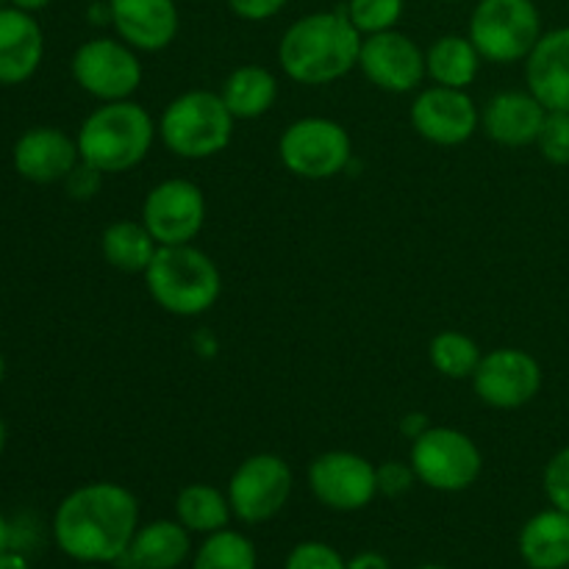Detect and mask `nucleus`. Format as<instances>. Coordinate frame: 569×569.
<instances>
[{"instance_id":"nucleus-1","label":"nucleus","mask_w":569,"mask_h":569,"mask_svg":"<svg viewBox=\"0 0 569 569\" xmlns=\"http://www.w3.org/2000/svg\"><path fill=\"white\" fill-rule=\"evenodd\" d=\"M139 531V503L131 489L94 481L59 503L53 537L61 553L83 565H111L126 556Z\"/></svg>"},{"instance_id":"nucleus-2","label":"nucleus","mask_w":569,"mask_h":569,"mask_svg":"<svg viewBox=\"0 0 569 569\" xmlns=\"http://www.w3.org/2000/svg\"><path fill=\"white\" fill-rule=\"evenodd\" d=\"M361 33L342 11H317L287 28L278 61L292 81L320 87L339 81L359 64Z\"/></svg>"},{"instance_id":"nucleus-3","label":"nucleus","mask_w":569,"mask_h":569,"mask_svg":"<svg viewBox=\"0 0 569 569\" xmlns=\"http://www.w3.org/2000/svg\"><path fill=\"white\" fill-rule=\"evenodd\" d=\"M156 139L153 117L133 100L103 103L83 120L78 131V153L89 167L106 172H126L150 153Z\"/></svg>"},{"instance_id":"nucleus-4","label":"nucleus","mask_w":569,"mask_h":569,"mask_svg":"<svg viewBox=\"0 0 569 569\" xmlns=\"http://www.w3.org/2000/svg\"><path fill=\"white\" fill-rule=\"evenodd\" d=\"M144 283L156 303L176 317L206 315L220 300L222 276L214 261L194 244L156 250L144 270Z\"/></svg>"},{"instance_id":"nucleus-5","label":"nucleus","mask_w":569,"mask_h":569,"mask_svg":"<svg viewBox=\"0 0 569 569\" xmlns=\"http://www.w3.org/2000/svg\"><path fill=\"white\" fill-rule=\"evenodd\" d=\"M237 117L220 92L192 89L170 100L159 120V137L181 159H211L231 144Z\"/></svg>"},{"instance_id":"nucleus-6","label":"nucleus","mask_w":569,"mask_h":569,"mask_svg":"<svg viewBox=\"0 0 569 569\" xmlns=\"http://www.w3.org/2000/svg\"><path fill=\"white\" fill-rule=\"evenodd\" d=\"M542 37V17L531 0H481L472 11L470 39L481 59L511 64L528 59Z\"/></svg>"},{"instance_id":"nucleus-7","label":"nucleus","mask_w":569,"mask_h":569,"mask_svg":"<svg viewBox=\"0 0 569 569\" xmlns=\"http://www.w3.org/2000/svg\"><path fill=\"white\" fill-rule=\"evenodd\" d=\"M411 467L417 481L437 492L470 489L481 476V450L456 428H428L411 442Z\"/></svg>"},{"instance_id":"nucleus-8","label":"nucleus","mask_w":569,"mask_h":569,"mask_svg":"<svg viewBox=\"0 0 569 569\" xmlns=\"http://www.w3.org/2000/svg\"><path fill=\"white\" fill-rule=\"evenodd\" d=\"M350 137L328 117H303L283 131L278 156L292 176L326 181L339 176L350 161Z\"/></svg>"},{"instance_id":"nucleus-9","label":"nucleus","mask_w":569,"mask_h":569,"mask_svg":"<svg viewBox=\"0 0 569 569\" xmlns=\"http://www.w3.org/2000/svg\"><path fill=\"white\" fill-rule=\"evenodd\" d=\"M289 495H292V470L276 453L250 456L228 481V503L233 517L248 526H259L281 515Z\"/></svg>"},{"instance_id":"nucleus-10","label":"nucleus","mask_w":569,"mask_h":569,"mask_svg":"<svg viewBox=\"0 0 569 569\" xmlns=\"http://www.w3.org/2000/svg\"><path fill=\"white\" fill-rule=\"evenodd\" d=\"M72 78L87 94L114 103L131 100L142 83V64L122 39H89L72 56Z\"/></svg>"},{"instance_id":"nucleus-11","label":"nucleus","mask_w":569,"mask_h":569,"mask_svg":"<svg viewBox=\"0 0 569 569\" xmlns=\"http://www.w3.org/2000/svg\"><path fill=\"white\" fill-rule=\"evenodd\" d=\"M142 222L159 248L170 244H192V239L203 231L206 198L198 183L170 178L148 192L142 203Z\"/></svg>"},{"instance_id":"nucleus-12","label":"nucleus","mask_w":569,"mask_h":569,"mask_svg":"<svg viewBox=\"0 0 569 569\" xmlns=\"http://www.w3.org/2000/svg\"><path fill=\"white\" fill-rule=\"evenodd\" d=\"M309 487L333 511H359L378 495L376 467L350 450H328L309 467Z\"/></svg>"},{"instance_id":"nucleus-13","label":"nucleus","mask_w":569,"mask_h":569,"mask_svg":"<svg viewBox=\"0 0 569 569\" xmlns=\"http://www.w3.org/2000/svg\"><path fill=\"white\" fill-rule=\"evenodd\" d=\"M472 389L492 409H522L542 389V367L526 350L498 348L481 359Z\"/></svg>"},{"instance_id":"nucleus-14","label":"nucleus","mask_w":569,"mask_h":569,"mask_svg":"<svg viewBox=\"0 0 569 569\" xmlns=\"http://www.w3.org/2000/svg\"><path fill=\"white\" fill-rule=\"evenodd\" d=\"M359 67L378 89L403 94L420 87L426 78V53L415 39L392 28L361 39Z\"/></svg>"},{"instance_id":"nucleus-15","label":"nucleus","mask_w":569,"mask_h":569,"mask_svg":"<svg viewBox=\"0 0 569 569\" xmlns=\"http://www.w3.org/2000/svg\"><path fill=\"white\" fill-rule=\"evenodd\" d=\"M411 126L422 139L442 148L465 144L481 126L478 106L465 89L431 87L422 89L411 103Z\"/></svg>"},{"instance_id":"nucleus-16","label":"nucleus","mask_w":569,"mask_h":569,"mask_svg":"<svg viewBox=\"0 0 569 569\" xmlns=\"http://www.w3.org/2000/svg\"><path fill=\"white\" fill-rule=\"evenodd\" d=\"M109 20L133 50L159 53L178 33L176 0H109Z\"/></svg>"},{"instance_id":"nucleus-17","label":"nucleus","mask_w":569,"mask_h":569,"mask_svg":"<svg viewBox=\"0 0 569 569\" xmlns=\"http://www.w3.org/2000/svg\"><path fill=\"white\" fill-rule=\"evenodd\" d=\"M81 164L76 139L67 137L59 128H31L14 144V167L26 181L56 183L67 181L76 167Z\"/></svg>"},{"instance_id":"nucleus-18","label":"nucleus","mask_w":569,"mask_h":569,"mask_svg":"<svg viewBox=\"0 0 569 569\" xmlns=\"http://www.w3.org/2000/svg\"><path fill=\"white\" fill-rule=\"evenodd\" d=\"M528 92L548 111H569V28L539 37L526 59Z\"/></svg>"},{"instance_id":"nucleus-19","label":"nucleus","mask_w":569,"mask_h":569,"mask_svg":"<svg viewBox=\"0 0 569 569\" xmlns=\"http://www.w3.org/2000/svg\"><path fill=\"white\" fill-rule=\"evenodd\" d=\"M44 39L42 28L33 20L31 11L17 6L0 9V83L14 87L28 81L42 64Z\"/></svg>"},{"instance_id":"nucleus-20","label":"nucleus","mask_w":569,"mask_h":569,"mask_svg":"<svg viewBox=\"0 0 569 569\" xmlns=\"http://www.w3.org/2000/svg\"><path fill=\"white\" fill-rule=\"evenodd\" d=\"M548 109L531 92H500L481 114L483 131L503 148H526L537 142Z\"/></svg>"},{"instance_id":"nucleus-21","label":"nucleus","mask_w":569,"mask_h":569,"mask_svg":"<svg viewBox=\"0 0 569 569\" xmlns=\"http://www.w3.org/2000/svg\"><path fill=\"white\" fill-rule=\"evenodd\" d=\"M192 539L178 520H156L137 531L120 559L126 569H178L189 559Z\"/></svg>"},{"instance_id":"nucleus-22","label":"nucleus","mask_w":569,"mask_h":569,"mask_svg":"<svg viewBox=\"0 0 569 569\" xmlns=\"http://www.w3.org/2000/svg\"><path fill=\"white\" fill-rule=\"evenodd\" d=\"M520 556L531 569L569 567V515L548 509L533 515L520 531Z\"/></svg>"},{"instance_id":"nucleus-23","label":"nucleus","mask_w":569,"mask_h":569,"mask_svg":"<svg viewBox=\"0 0 569 569\" xmlns=\"http://www.w3.org/2000/svg\"><path fill=\"white\" fill-rule=\"evenodd\" d=\"M220 94L237 120H256L276 106L278 81L264 67L244 64L226 78Z\"/></svg>"},{"instance_id":"nucleus-24","label":"nucleus","mask_w":569,"mask_h":569,"mask_svg":"<svg viewBox=\"0 0 569 569\" xmlns=\"http://www.w3.org/2000/svg\"><path fill=\"white\" fill-rule=\"evenodd\" d=\"M478 67H481V53L470 37L459 33L437 39L426 53V72L439 87L467 89L476 81Z\"/></svg>"},{"instance_id":"nucleus-25","label":"nucleus","mask_w":569,"mask_h":569,"mask_svg":"<svg viewBox=\"0 0 569 569\" xmlns=\"http://www.w3.org/2000/svg\"><path fill=\"white\" fill-rule=\"evenodd\" d=\"M100 250H103V259L114 270L142 272L144 276V270L153 261L156 250H159V242L144 228V222L120 220L106 228L103 237H100Z\"/></svg>"},{"instance_id":"nucleus-26","label":"nucleus","mask_w":569,"mask_h":569,"mask_svg":"<svg viewBox=\"0 0 569 569\" xmlns=\"http://www.w3.org/2000/svg\"><path fill=\"white\" fill-rule=\"evenodd\" d=\"M231 515L228 495H222L217 487H209V483H189L176 498V517L189 533L209 537V533L222 531V528H228Z\"/></svg>"},{"instance_id":"nucleus-27","label":"nucleus","mask_w":569,"mask_h":569,"mask_svg":"<svg viewBox=\"0 0 569 569\" xmlns=\"http://www.w3.org/2000/svg\"><path fill=\"white\" fill-rule=\"evenodd\" d=\"M428 356H431L433 370L445 378H453V381L476 376L478 365H481L483 359L476 339H470L467 333H459V331L437 333V337L431 339Z\"/></svg>"},{"instance_id":"nucleus-28","label":"nucleus","mask_w":569,"mask_h":569,"mask_svg":"<svg viewBox=\"0 0 569 569\" xmlns=\"http://www.w3.org/2000/svg\"><path fill=\"white\" fill-rule=\"evenodd\" d=\"M259 556H256L253 542L237 531H222L209 533L203 545L194 553L192 569H256Z\"/></svg>"},{"instance_id":"nucleus-29","label":"nucleus","mask_w":569,"mask_h":569,"mask_svg":"<svg viewBox=\"0 0 569 569\" xmlns=\"http://www.w3.org/2000/svg\"><path fill=\"white\" fill-rule=\"evenodd\" d=\"M345 14L361 37H370V33L392 31L398 26L403 14V0H350Z\"/></svg>"},{"instance_id":"nucleus-30","label":"nucleus","mask_w":569,"mask_h":569,"mask_svg":"<svg viewBox=\"0 0 569 569\" xmlns=\"http://www.w3.org/2000/svg\"><path fill=\"white\" fill-rule=\"evenodd\" d=\"M537 144L550 164H569V111H548Z\"/></svg>"},{"instance_id":"nucleus-31","label":"nucleus","mask_w":569,"mask_h":569,"mask_svg":"<svg viewBox=\"0 0 569 569\" xmlns=\"http://www.w3.org/2000/svg\"><path fill=\"white\" fill-rule=\"evenodd\" d=\"M283 569H348V561L326 542H300L287 556Z\"/></svg>"},{"instance_id":"nucleus-32","label":"nucleus","mask_w":569,"mask_h":569,"mask_svg":"<svg viewBox=\"0 0 569 569\" xmlns=\"http://www.w3.org/2000/svg\"><path fill=\"white\" fill-rule=\"evenodd\" d=\"M545 495L553 503V509H561L569 515V445L553 456L545 467Z\"/></svg>"},{"instance_id":"nucleus-33","label":"nucleus","mask_w":569,"mask_h":569,"mask_svg":"<svg viewBox=\"0 0 569 569\" xmlns=\"http://www.w3.org/2000/svg\"><path fill=\"white\" fill-rule=\"evenodd\" d=\"M378 476V492L387 495V498H398V495H406L417 481L415 467L403 465V461H387V465L376 467Z\"/></svg>"},{"instance_id":"nucleus-34","label":"nucleus","mask_w":569,"mask_h":569,"mask_svg":"<svg viewBox=\"0 0 569 569\" xmlns=\"http://www.w3.org/2000/svg\"><path fill=\"white\" fill-rule=\"evenodd\" d=\"M231 11L242 20L259 22V20H270L276 17L278 11L287 6V0H228Z\"/></svg>"},{"instance_id":"nucleus-35","label":"nucleus","mask_w":569,"mask_h":569,"mask_svg":"<svg viewBox=\"0 0 569 569\" xmlns=\"http://www.w3.org/2000/svg\"><path fill=\"white\" fill-rule=\"evenodd\" d=\"M100 176H103V172L89 167L87 161H81V164L67 176V187H70V192L76 194V198H92L100 189Z\"/></svg>"},{"instance_id":"nucleus-36","label":"nucleus","mask_w":569,"mask_h":569,"mask_svg":"<svg viewBox=\"0 0 569 569\" xmlns=\"http://www.w3.org/2000/svg\"><path fill=\"white\" fill-rule=\"evenodd\" d=\"M348 569H392V565L387 561V556L376 553V550H365V553L353 556L348 561Z\"/></svg>"},{"instance_id":"nucleus-37","label":"nucleus","mask_w":569,"mask_h":569,"mask_svg":"<svg viewBox=\"0 0 569 569\" xmlns=\"http://www.w3.org/2000/svg\"><path fill=\"white\" fill-rule=\"evenodd\" d=\"M0 569H31V567H28V561L22 559L20 553H11L9 550V553L0 556Z\"/></svg>"},{"instance_id":"nucleus-38","label":"nucleus","mask_w":569,"mask_h":569,"mask_svg":"<svg viewBox=\"0 0 569 569\" xmlns=\"http://www.w3.org/2000/svg\"><path fill=\"white\" fill-rule=\"evenodd\" d=\"M11 550V526L0 517V556Z\"/></svg>"},{"instance_id":"nucleus-39","label":"nucleus","mask_w":569,"mask_h":569,"mask_svg":"<svg viewBox=\"0 0 569 569\" xmlns=\"http://www.w3.org/2000/svg\"><path fill=\"white\" fill-rule=\"evenodd\" d=\"M11 3H14L17 9H22V11H39V9H44L50 0H11Z\"/></svg>"},{"instance_id":"nucleus-40","label":"nucleus","mask_w":569,"mask_h":569,"mask_svg":"<svg viewBox=\"0 0 569 569\" xmlns=\"http://www.w3.org/2000/svg\"><path fill=\"white\" fill-rule=\"evenodd\" d=\"M3 448H6V426L3 420H0V456H3Z\"/></svg>"},{"instance_id":"nucleus-41","label":"nucleus","mask_w":569,"mask_h":569,"mask_svg":"<svg viewBox=\"0 0 569 569\" xmlns=\"http://www.w3.org/2000/svg\"><path fill=\"white\" fill-rule=\"evenodd\" d=\"M3 372H6V361H3V356H0V381H3Z\"/></svg>"},{"instance_id":"nucleus-42","label":"nucleus","mask_w":569,"mask_h":569,"mask_svg":"<svg viewBox=\"0 0 569 569\" xmlns=\"http://www.w3.org/2000/svg\"><path fill=\"white\" fill-rule=\"evenodd\" d=\"M417 569H448V567H439V565H426V567H417Z\"/></svg>"},{"instance_id":"nucleus-43","label":"nucleus","mask_w":569,"mask_h":569,"mask_svg":"<svg viewBox=\"0 0 569 569\" xmlns=\"http://www.w3.org/2000/svg\"><path fill=\"white\" fill-rule=\"evenodd\" d=\"M83 569H103V567H98V565H87Z\"/></svg>"},{"instance_id":"nucleus-44","label":"nucleus","mask_w":569,"mask_h":569,"mask_svg":"<svg viewBox=\"0 0 569 569\" xmlns=\"http://www.w3.org/2000/svg\"><path fill=\"white\" fill-rule=\"evenodd\" d=\"M567 569H569V567H567Z\"/></svg>"}]
</instances>
